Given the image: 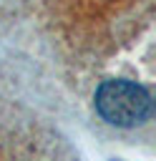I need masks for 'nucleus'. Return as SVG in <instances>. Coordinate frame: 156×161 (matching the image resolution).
I'll return each instance as SVG.
<instances>
[{
  "label": "nucleus",
  "instance_id": "obj_1",
  "mask_svg": "<svg viewBox=\"0 0 156 161\" xmlns=\"http://www.w3.org/2000/svg\"><path fill=\"white\" fill-rule=\"evenodd\" d=\"M93 101H96V111L101 113V118L118 128L141 126L151 118V111H153L151 93L143 86L133 80H121V78L103 80Z\"/></svg>",
  "mask_w": 156,
  "mask_h": 161
}]
</instances>
